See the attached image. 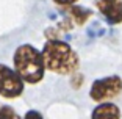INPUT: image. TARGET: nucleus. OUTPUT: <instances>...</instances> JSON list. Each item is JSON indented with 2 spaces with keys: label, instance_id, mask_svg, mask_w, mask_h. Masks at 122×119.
Listing matches in <instances>:
<instances>
[{
  "label": "nucleus",
  "instance_id": "9d476101",
  "mask_svg": "<svg viewBox=\"0 0 122 119\" xmlns=\"http://www.w3.org/2000/svg\"><path fill=\"white\" fill-rule=\"evenodd\" d=\"M53 2L60 6H69V5H74L77 0H53Z\"/></svg>",
  "mask_w": 122,
  "mask_h": 119
},
{
  "label": "nucleus",
  "instance_id": "7ed1b4c3",
  "mask_svg": "<svg viewBox=\"0 0 122 119\" xmlns=\"http://www.w3.org/2000/svg\"><path fill=\"white\" fill-rule=\"evenodd\" d=\"M119 93H122V78L119 75H110L97 78L91 86L89 96L94 102H105L114 99Z\"/></svg>",
  "mask_w": 122,
  "mask_h": 119
},
{
  "label": "nucleus",
  "instance_id": "1a4fd4ad",
  "mask_svg": "<svg viewBox=\"0 0 122 119\" xmlns=\"http://www.w3.org/2000/svg\"><path fill=\"white\" fill-rule=\"evenodd\" d=\"M24 119H44V118H42V114H41L39 111H36V110H30V111L25 113Z\"/></svg>",
  "mask_w": 122,
  "mask_h": 119
},
{
  "label": "nucleus",
  "instance_id": "6e6552de",
  "mask_svg": "<svg viewBox=\"0 0 122 119\" xmlns=\"http://www.w3.org/2000/svg\"><path fill=\"white\" fill-rule=\"evenodd\" d=\"M14 114H16V111L13 110V107L0 103V119H11Z\"/></svg>",
  "mask_w": 122,
  "mask_h": 119
},
{
  "label": "nucleus",
  "instance_id": "9b49d317",
  "mask_svg": "<svg viewBox=\"0 0 122 119\" xmlns=\"http://www.w3.org/2000/svg\"><path fill=\"white\" fill-rule=\"evenodd\" d=\"M11 119H22V118H20V116H17V114H14V116H13Z\"/></svg>",
  "mask_w": 122,
  "mask_h": 119
},
{
  "label": "nucleus",
  "instance_id": "0eeeda50",
  "mask_svg": "<svg viewBox=\"0 0 122 119\" xmlns=\"http://www.w3.org/2000/svg\"><path fill=\"white\" fill-rule=\"evenodd\" d=\"M67 10V13L74 17V21L81 25L85 24V21L88 19V16H91V11L89 10H85V8H80V6H75V5H69V6H64Z\"/></svg>",
  "mask_w": 122,
  "mask_h": 119
},
{
  "label": "nucleus",
  "instance_id": "423d86ee",
  "mask_svg": "<svg viewBox=\"0 0 122 119\" xmlns=\"http://www.w3.org/2000/svg\"><path fill=\"white\" fill-rule=\"evenodd\" d=\"M91 119H121V110L111 102H102L92 110Z\"/></svg>",
  "mask_w": 122,
  "mask_h": 119
},
{
  "label": "nucleus",
  "instance_id": "f03ea898",
  "mask_svg": "<svg viewBox=\"0 0 122 119\" xmlns=\"http://www.w3.org/2000/svg\"><path fill=\"white\" fill-rule=\"evenodd\" d=\"M14 71L24 83H39L46 72L41 52L30 44L19 46L14 52Z\"/></svg>",
  "mask_w": 122,
  "mask_h": 119
},
{
  "label": "nucleus",
  "instance_id": "39448f33",
  "mask_svg": "<svg viewBox=\"0 0 122 119\" xmlns=\"http://www.w3.org/2000/svg\"><path fill=\"white\" fill-rule=\"evenodd\" d=\"M96 5L102 14L105 16L110 25H116L122 22V2L121 0H96Z\"/></svg>",
  "mask_w": 122,
  "mask_h": 119
},
{
  "label": "nucleus",
  "instance_id": "20e7f679",
  "mask_svg": "<svg viewBox=\"0 0 122 119\" xmlns=\"http://www.w3.org/2000/svg\"><path fill=\"white\" fill-rule=\"evenodd\" d=\"M24 82L14 69L6 64H0V96L6 99H16L24 93Z\"/></svg>",
  "mask_w": 122,
  "mask_h": 119
},
{
  "label": "nucleus",
  "instance_id": "f257e3e1",
  "mask_svg": "<svg viewBox=\"0 0 122 119\" xmlns=\"http://www.w3.org/2000/svg\"><path fill=\"white\" fill-rule=\"evenodd\" d=\"M41 57H42L44 69L60 75L74 74L78 69V55L64 41L49 39L41 50Z\"/></svg>",
  "mask_w": 122,
  "mask_h": 119
}]
</instances>
